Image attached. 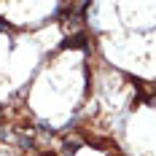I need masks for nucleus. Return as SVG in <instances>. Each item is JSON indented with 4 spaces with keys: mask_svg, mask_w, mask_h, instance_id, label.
Instances as JSON below:
<instances>
[{
    "mask_svg": "<svg viewBox=\"0 0 156 156\" xmlns=\"http://www.w3.org/2000/svg\"><path fill=\"white\" fill-rule=\"evenodd\" d=\"M16 140H19V148H24V151H32V145H35L32 137H27V135H19Z\"/></svg>",
    "mask_w": 156,
    "mask_h": 156,
    "instance_id": "f03ea898",
    "label": "nucleus"
},
{
    "mask_svg": "<svg viewBox=\"0 0 156 156\" xmlns=\"http://www.w3.org/2000/svg\"><path fill=\"white\" fill-rule=\"evenodd\" d=\"M76 151H78V143H76V140L65 143V154H76Z\"/></svg>",
    "mask_w": 156,
    "mask_h": 156,
    "instance_id": "7ed1b4c3",
    "label": "nucleus"
},
{
    "mask_svg": "<svg viewBox=\"0 0 156 156\" xmlns=\"http://www.w3.org/2000/svg\"><path fill=\"white\" fill-rule=\"evenodd\" d=\"M62 46H65V48H67V46H81V48H86V35H73L70 41H65Z\"/></svg>",
    "mask_w": 156,
    "mask_h": 156,
    "instance_id": "f257e3e1",
    "label": "nucleus"
},
{
    "mask_svg": "<svg viewBox=\"0 0 156 156\" xmlns=\"http://www.w3.org/2000/svg\"><path fill=\"white\" fill-rule=\"evenodd\" d=\"M0 30L5 32V30H8V24H5V22H0Z\"/></svg>",
    "mask_w": 156,
    "mask_h": 156,
    "instance_id": "20e7f679",
    "label": "nucleus"
}]
</instances>
